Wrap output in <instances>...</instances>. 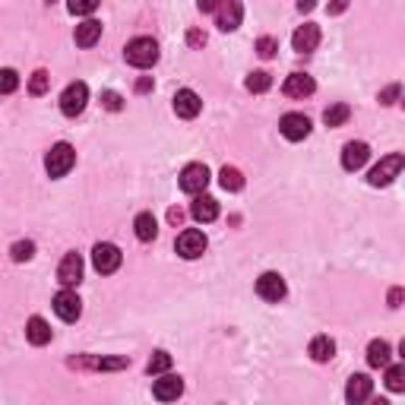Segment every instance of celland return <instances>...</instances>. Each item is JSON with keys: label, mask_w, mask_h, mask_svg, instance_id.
<instances>
[{"label": "cell", "mask_w": 405, "mask_h": 405, "mask_svg": "<svg viewBox=\"0 0 405 405\" xmlns=\"http://www.w3.org/2000/svg\"><path fill=\"white\" fill-rule=\"evenodd\" d=\"M73 165H76V152H73L70 143L51 146V152L45 155V171H48L51 178H67V174L73 171Z\"/></svg>", "instance_id": "obj_1"}, {"label": "cell", "mask_w": 405, "mask_h": 405, "mask_svg": "<svg viewBox=\"0 0 405 405\" xmlns=\"http://www.w3.org/2000/svg\"><path fill=\"white\" fill-rule=\"evenodd\" d=\"M124 57L130 67H137V70H146V67H152L155 60H159V45L152 42V38H133L130 45L124 48Z\"/></svg>", "instance_id": "obj_2"}, {"label": "cell", "mask_w": 405, "mask_h": 405, "mask_svg": "<svg viewBox=\"0 0 405 405\" xmlns=\"http://www.w3.org/2000/svg\"><path fill=\"white\" fill-rule=\"evenodd\" d=\"M402 165H405V155H402V152L387 155V159H380V165H377V168H370L367 184H370V187H387V184H393V181L399 178Z\"/></svg>", "instance_id": "obj_3"}, {"label": "cell", "mask_w": 405, "mask_h": 405, "mask_svg": "<svg viewBox=\"0 0 405 405\" xmlns=\"http://www.w3.org/2000/svg\"><path fill=\"white\" fill-rule=\"evenodd\" d=\"M86 105H89V86L86 83H70L64 89V96H60V111L67 118H79L86 111Z\"/></svg>", "instance_id": "obj_4"}, {"label": "cell", "mask_w": 405, "mask_h": 405, "mask_svg": "<svg viewBox=\"0 0 405 405\" xmlns=\"http://www.w3.org/2000/svg\"><path fill=\"white\" fill-rule=\"evenodd\" d=\"M174 251H178V256H184V260H197V256L206 253V234L197 232V228H187V232L178 234Z\"/></svg>", "instance_id": "obj_5"}, {"label": "cell", "mask_w": 405, "mask_h": 405, "mask_svg": "<svg viewBox=\"0 0 405 405\" xmlns=\"http://www.w3.org/2000/svg\"><path fill=\"white\" fill-rule=\"evenodd\" d=\"M206 184H209V168L200 165V161H193V165H187L184 171H181V190L190 193V197L206 190Z\"/></svg>", "instance_id": "obj_6"}, {"label": "cell", "mask_w": 405, "mask_h": 405, "mask_svg": "<svg viewBox=\"0 0 405 405\" xmlns=\"http://www.w3.org/2000/svg\"><path fill=\"white\" fill-rule=\"evenodd\" d=\"M92 266H96V273L101 275H111V273H118V266H120V251L114 244H96L92 247Z\"/></svg>", "instance_id": "obj_7"}, {"label": "cell", "mask_w": 405, "mask_h": 405, "mask_svg": "<svg viewBox=\"0 0 405 405\" xmlns=\"http://www.w3.org/2000/svg\"><path fill=\"white\" fill-rule=\"evenodd\" d=\"M54 314H57L64 323H73V320H79V314H83V301L76 298V292L64 288V292L54 295Z\"/></svg>", "instance_id": "obj_8"}, {"label": "cell", "mask_w": 405, "mask_h": 405, "mask_svg": "<svg viewBox=\"0 0 405 405\" xmlns=\"http://www.w3.org/2000/svg\"><path fill=\"white\" fill-rule=\"evenodd\" d=\"M279 130H282V137H285L288 143H301V139L310 137V120L304 118V114L292 111V114H285V118L279 120Z\"/></svg>", "instance_id": "obj_9"}, {"label": "cell", "mask_w": 405, "mask_h": 405, "mask_svg": "<svg viewBox=\"0 0 405 405\" xmlns=\"http://www.w3.org/2000/svg\"><path fill=\"white\" fill-rule=\"evenodd\" d=\"M241 16H244V6L238 0H222L219 10H215V25L222 32H234L241 25Z\"/></svg>", "instance_id": "obj_10"}, {"label": "cell", "mask_w": 405, "mask_h": 405, "mask_svg": "<svg viewBox=\"0 0 405 405\" xmlns=\"http://www.w3.org/2000/svg\"><path fill=\"white\" fill-rule=\"evenodd\" d=\"M285 279H282L279 273H263L260 279H256V295H260L263 301H282L285 298Z\"/></svg>", "instance_id": "obj_11"}, {"label": "cell", "mask_w": 405, "mask_h": 405, "mask_svg": "<svg viewBox=\"0 0 405 405\" xmlns=\"http://www.w3.org/2000/svg\"><path fill=\"white\" fill-rule=\"evenodd\" d=\"M57 279H60V285L64 288L79 285V279H83V256L67 253L64 260H60V266H57Z\"/></svg>", "instance_id": "obj_12"}, {"label": "cell", "mask_w": 405, "mask_h": 405, "mask_svg": "<svg viewBox=\"0 0 405 405\" xmlns=\"http://www.w3.org/2000/svg\"><path fill=\"white\" fill-rule=\"evenodd\" d=\"M181 393H184V380H181V377H174V374H168V370L159 377V380H155V387H152V396L159 402H174Z\"/></svg>", "instance_id": "obj_13"}, {"label": "cell", "mask_w": 405, "mask_h": 405, "mask_svg": "<svg viewBox=\"0 0 405 405\" xmlns=\"http://www.w3.org/2000/svg\"><path fill=\"white\" fill-rule=\"evenodd\" d=\"M200 108H202V101L193 89H181L178 96H174V114H178V118L193 120L200 114Z\"/></svg>", "instance_id": "obj_14"}, {"label": "cell", "mask_w": 405, "mask_h": 405, "mask_svg": "<svg viewBox=\"0 0 405 405\" xmlns=\"http://www.w3.org/2000/svg\"><path fill=\"white\" fill-rule=\"evenodd\" d=\"M370 393H374V380H370L367 374H355L352 380H348V387H346V399L352 402V405L367 402Z\"/></svg>", "instance_id": "obj_15"}, {"label": "cell", "mask_w": 405, "mask_h": 405, "mask_svg": "<svg viewBox=\"0 0 405 405\" xmlns=\"http://www.w3.org/2000/svg\"><path fill=\"white\" fill-rule=\"evenodd\" d=\"M370 159V149L367 143H346V149H342V168L346 171H358V168H364Z\"/></svg>", "instance_id": "obj_16"}, {"label": "cell", "mask_w": 405, "mask_h": 405, "mask_svg": "<svg viewBox=\"0 0 405 405\" xmlns=\"http://www.w3.org/2000/svg\"><path fill=\"white\" fill-rule=\"evenodd\" d=\"M282 89H285L288 98H307L310 92L316 89V83L307 76V73H292V76L285 79V86H282Z\"/></svg>", "instance_id": "obj_17"}, {"label": "cell", "mask_w": 405, "mask_h": 405, "mask_svg": "<svg viewBox=\"0 0 405 405\" xmlns=\"http://www.w3.org/2000/svg\"><path fill=\"white\" fill-rule=\"evenodd\" d=\"M292 45H295V51H301V54L314 51L316 45H320V29H316L314 23H304L301 29L292 35Z\"/></svg>", "instance_id": "obj_18"}, {"label": "cell", "mask_w": 405, "mask_h": 405, "mask_svg": "<svg viewBox=\"0 0 405 405\" xmlns=\"http://www.w3.org/2000/svg\"><path fill=\"white\" fill-rule=\"evenodd\" d=\"M101 38V23L98 19H86V23L76 25V32H73V42L79 45V48H92Z\"/></svg>", "instance_id": "obj_19"}, {"label": "cell", "mask_w": 405, "mask_h": 405, "mask_svg": "<svg viewBox=\"0 0 405 405\" xmlns=\"http://www.w3.org/2000/svg\"><path fill=\"white\" fill-rule=\"evenodd\" d=\"M190 215L197 222H212L219 219V202H215L212 197H206V193H197V200H193L190 206Z\"/></svg>", "instance_id": "obj_20"}, {"label": "cell", "mask_w": 405, "mask_h": 405, "mask_svg": "<svg viewBox=\"0 0 405 405\" xmlns=\"http://www.w3.org/2000/svg\"><path fill=\"white\" fill-rule=\"evenodd\" d=\"M25 339H29L32 346H48L51 342V326L42 320V316H32V320L25 323Z\"/></svg>", "instance_id": "obj_21"}, {"label": "cell", "mask_w": 405, "mask_h": 405, "mask_svg": "<svg viewBox=\"0 0 405 405\" xmlns=\"http://www.w3.org/2000/svg\"><path fill=\"white\" fill-rule=\"evenodd\" d=\"M389 358H393V348H389L387 339H374L367 346V364L370 367H387Z\"/></svg>", "instance_id": "obj_22"}, {"label": "cell", "mask_w": 405, "mask_h": 405, "mask_svg": "<svg viewBox=\"0 0 405 405\" xmlns=\"http://www.w3.org/2000/svg\"><path fill=\"white\" fill-rule=\"evenodd\" d=\"M333 355H336V342L329 339V336H316V339L310 342V358H314L316 364L333 361Z\"/></svg>", "instance_id": "obj_23"}, {"label": "cell", "mask_w": 405, "mask_h": 405, "mask_svg": "<svg viewBox=\"0 0 405 405\" xmlns=\"http://www.w3.org/2000/svg\"><path fill=\"white\" fill-rule=\"evenodd\" d=\"M73 364H79V367H92V370H120V367H127V358H79V361H73Z\"/></svg>", "instance_id": "obj_24"}, {"label": "cell", "mask_w": 405, "mask_h": 405, "mask_svg": "<svg viewBox=\"0 0 405 405\" xmlns=\"http://www.w3.org/2000/svg\"><path fill=\"white\" fill-rule=\"evenodd\" d=\"M133 232H137L139 241H155V234H159V222H155L152 212H139L137 222H133Z\"/></svg>", "instance_id": "obj_25"}, {"label": "cell", "mask_w": 405, "mask_h": 405, "mask_svg": "<svg viewBox=\"0 0 405 405\" xmlns=\"http://www.w3.org/2000/svg\"><path fill=\"white\" fill-rule=\"evenodd\" d=\"M219 184L225 187V190H232V193H238L241 187H244V174L238 171V168H232V165H225L222 168V174H219Z\"/></svg>", "instance_id": "obj_26"}, {"label": "cell", "mask_w": 405, "mask_h": 405, "mask_svg": "<svg viewBox=\"0 0 405 405\" xmlns=\"http://www.w3.org/2000/svg\"><path fill=\"white\" fill-rule=\"evenodd\" d=\"M348 118H352V108H348V105H329L326 111H323V120H326V127H342Z\"/></svg>", "instance_id": "obj_27"}, {"label": "cell", "mask_w": 405, "mask_h": 405, "mask_svg": "<svg viewBox=\"0 0 405 405\" xmlns=\"http://www.w3.org/2000/svg\"><path fill=\"white\" fill-rule=\"evenodd\" d=\"M387 389L389 393H402L405 389V364H387Z\"/></svg>", "instance_id": "obj_28"}, {"label": "cell", "mask_w": 405, "mask_h": 405, "mask_svg": "<svg viewBox=\"0 0 405 405\" xmlns=\"http://www.w3.org/2000/svg\"><path fill=\"white\" fill-rule=\"evenodd\" d=\"M269 86H273V76H269L266 70H253L251 76H247V89L251 92H266Z\"/></svg>", "instance_id": "obj_29"}, {"label": "cell", "mask_w": 405, "mask_h": 405, "mask_svg": "<svg viewBox=\"0 0 405 405\" xmlns=\"http://www.w3.org/2000/svg\"><path fill=\"white\" fill-rule=\"evenodd\" d=\"M101 0H67V10L73 13V16H89V13L98 10Z\"/></svg>", "instance_id": "obj_30"}, {"label": "cell", "mask_w": 405, "mask_h": 405, "mask_svg": "<svg viewBox=\"0 0 405 405\" xmlns=\"http://www.w3.org/2000/svg\"><path fill=\"white\" fill-rule=\"evenodd\" d=\"M16 89H19V76H16V70L4 67V70H0V96H10V92H16Z\"/></svg>", "instance_id": "obj_31"}, {"label": "cell", "mask_w": 405, "mask_h": 405, "mask_svg": "<svg viewBox=\"0 0 405 405\" xmlns=\"http://www.w3.org/2000/svg\"><path fill=\"white\" fill-rule=\"evenodd\" d=\"M10 256H13L16 263L32 260V256H35V244H32V241H16V244L10 247Z\"/></svg>", "instance_id": "obj_32"}, {"label": "cell", "mask_w": 405, "mask_h": 405, "mask_svg": "<svg viewBox=\"0 0 405 405\" xmlns=\"http://www.w3.org/2000/svg\"><path fill=\"white\" fill-rule=\"evenodd\" d=\"M48 83H51L48 73L35 70V73H32V79H29V92H32V96H45V92H48Z\"/></svg>", "instance_id": "obj_33"}, {"label": "cell", "mask_w": 405, "mask_h": 405, "mask_svg": "<svg viewBox=\"0 0 405 405\" xmlns=\"http://www.w3.org/2000/svg\"><path fill=\"white\" fill-rule=\"evenodd\" d=\"M168 367H171V355L168 352H155L149 358V374H165Z\"/></svg>", "instance_id": "obj_34"}, {"label": "cell", "mask_w": 405, "mask_h": 405, "mask_svg": "<svg viewBox=\"0 0 405 405\" xmlns=\"http://www.w3.org/2000/svg\"><path fill=\"white\" fill-rule=\"evenodd\" d=\"M275 51H279V42H275V38L263 35L260 42H256V54H260V57H273Z\"/></svg>", "instance_id": "obj_35"}, {"label": "cell", "mask_w": 405, "mask_h": 405, "mask_svg": "<svg viewBox=\"0 0 405 405\" xmlns=\"http://www.w3.org/2000/svg\"><path fill=\"white\" fill-rule=\"evenodd\" d=\"M101 101H105L108 111H120V108H124V98H120L118 92H105V96H101Z\"/></svg>", "instance_id": "obj_36"}, {"label": "cell", "mask_w": 405, "mask_h": 405, "mask_svg": "<svg viewBox=\"0 0 405 405\" xmlns=\"http://www.w3.org/2000/svg\"><path fill=\"white\" fill-rule=\"evenodd\" d=\"M187 45H190V48H202V45H206V35H202V32H187Z\"/></svg>", "instance_id": "obj_37"}, {"label": "cell", "mask_w": 405, "mask_h": 405, "mask_svg": "<svg viewBox=\"0 0 405 405\" xmlns=\"http://www.w3.org/2000/svg\"><path fill=\"white\" fill-rule=\"evenodd\" d=\"M396 96H399V86H389V89H383L380 92V101H383V105H393V98Z\"/></svg>", "instance_id": "obj_38"}, {"label": "cell", "mask_w": 405, "mask_h": 405, "mask_svg": "<svg viewBox=\"0 0 405 405\" xmlns=\"http://www.w3.org/2000/svg\"><path fill=\"white\" fill-rule=\"evenodd\" d=\"M219 4H222V0H197L200 13H215V10H219Z\"/></svg>", "instance_id": "obj_39"}, {"label": "cell", "mask_w": 405, "mask_h": 405, "mask_svg": "<svg viewBox=\"0 0 405 405\" xmlns=\"http://www.w3.org/2000/svg\"><path fill=\"white\" fill-rule=\"evenodd\" d=\"M402 304V288H393V292H389V307H399Z\"/></svg>", "instance_id": "obj_40"}, {"label": "cell", "mask_w": 405, "mask_h": 405, "mask_svg": "<svg viewBox=\"0 0 405 405\" xmlns=\"http://www.w3.org/2000/svg\"><path fill=\"white\" fill-rule=\"evenodd\" d=\"M348 6V0H333V4H329V13H342Z\"/></svg>", "instance_id": "obj_41"}, {"label": "cell", "mask_w": 405, "mask_h": 405, "mask_svg": "<svg viewBox=\"0 0 405 405\" xmlns=\"http://www.w3.org/2000/svg\"><path fill=\"white\" fill-rule=\"evenodd\" d=\"M149 89H152V79H149V76H143V79L137 83V92H149Z\"/></svg>", "instance_id": "obj_42"}, {"label": "cell", "mask_w": 405, "mask_h": 405, "mask_svg": "<svg viewBox=\"0 0 405 405\" xmlns=\"http://www.w3.org/2000/svg\"><path fill=\"white\" fill-rule=\"evenodd\" d=\"M314 6H316V0H298V10H301V13L314 10Z\"/></svg>", "instance_id": "obj_43"}, {"label": "cell", "mask_w": 405, "mask_h": 405, "mask_svg": "<svg viewBox=\"0 0 405 405\" xmlns=\"http://www.w3.org/2000/svg\"><path fill=\"white\" fill-rule=\"evenodd\" d=\"M168 219H171V222H174V225H178V222H181V219H184V215H181V209H171V212H168Z\"/></svg>", "instance_id": "obj_44"}]
</instances>
